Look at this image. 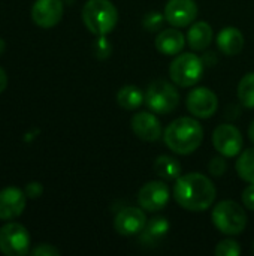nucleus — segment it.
I'll return each instance as SVG.
<instances>
[{
	"label": "nucleus",
	"instance_id": "obj_10",
	"mask_svg": "<svg viewBox=\"0 0 254 256\" xmlns=\"http://www.w3.org/2000/svg\"><path fill=\"white\" fill-rule=\"evenodd\" d=\"M186 105H187V110L195 117L210 118L214 116V112L219 108V99L213 90L207 87H198L189 93Z\"/></svg>",
	"mask_w": 254,
	"mask_h": 256
},
{
	"label": "nucleus",
	"instance_id": "obj_30",
	"mask_svg": "<svg viewBox=\"0 0 254 256\" xmlns=\"http://www.w3.org/2000/svg\"><path fill=\"white\" fill-rule=\"evenodd\" d=\"M40 194H42V186L39 183H36V182L28 183V186L25 189V195L28 198H37V196H40Z\"/></svg>",
	"mask_w": 254,
	"mask_h": 256
},
{
	"label": "nucleus",
	"instance_id": "obj_14",
	"mask_svg": "<svg viewBox=\"0 0 254 256\" xmlns=\"http://www.w3.org/2000/svg\"><path fill=\"white\" fill-rule=\"evenodd\" d=\"M25 192L18 188H4L0 190V219L12 220L22 214L25 208Z\"/></svg>",
	"mask_w": 254,
	"mask_h": 256
},
{
	"label": "nucleus",
	"instance_id": "obj_4",
	"mask_svg": "<svg viewBox=\"0 0 254 256\" xmlns=\"http://www.w3.org/2000/svg\"><path fill=\"white\" fill-rule=\"evenodd\" d=\"M214 226L226 236H238L247 226V214L235 201H220L213 210Z\"/></svg>",
	"mask_w": 254,
	"mask_h": 256
},
{
	"label": "nucleus",
	"instance_id": "obj_7",
	"mask_svg": "<svg viewBox=\"0 0 254 256\" xmlns=\"http://www.w3.org/2000/svg\"><path fill=\"white\" fill-rule=\"evenodd\" d=\"M0 252L6 256H24L30 252L28 231L16 222L0 228Z\"/></svg>",
	"mask_w": 254,
	"mask_h": 256
},
{
	"label": "nucleus",
	"instance_id": "obj_24",
	"mask_svg": "<svg viewBox=\"0 0 254 256\" xmlns=\"http://www.w3.org/2000/svg\"><path fill=\"white\" fill-rule=\"evenodd\" d=\"M241 254V246L235 240H223L216 248V255L219 256H238Z\"/></svg>",
	"mask_w": 254,
	"mask_h": 256
},
{
	"label": "nucleus",
	"instance_id": "obj_19",
	"mask_svg": "<svg viewBox=\"0 0 254 256\" xmlns=\"http://www.w3.org/2000/svg\"><path fill=\"white\" fill-rule=\"evenodd\" d=\"M213 38H214L213 27H211L208 22H205V21L195 22V24L189 28V33H187L189 45H190L195 51H202V50L208 48L210 44L213 42Z\"/></svg>",
	"mask_w": 254,
	"mask_h": 256
},
{
	"label": "nucleus",
	"instance_id": "obj_28",
	"mask_svg": "<svg viewBox=\"0 0 254 256\" xmlns=\"http://www.w3.org/2000/svg\"><path fill=\"white\" fill-rule=\"evenodd\" d=\"M31 255L57 256V255H60V252H58L54 246H51V244H40V246H37L36 249H33V250H31Z\"/></svg>",
	"mask_w": 254,
	"mask_h": 256
},
{
	"label": "nucleus",
	"instance_id": "obj_33",
	"mask_svg": "<svg viewBox=\"0 0 254 256\" xmlns=\"http://www.w3.org/2000/svg\"><path fill=\"white\" fill-rule=\"evenodd\" d=\"M4 48H6V44H4V40H3V39L0 38V54H1L3 51H4Z\"/></svg>",
	"mask_w": 254,
	"mask_h": 256
},
{
	"label": "nucleus",
	"instance_id": "obj_20",
	"mask_svg": "<svg viewBox=\"0 0 254 256\" xmlns=\"http://www.w3.org/2000/svg\"><path fill=\"white\" fill-rule=\"evenodd\" d=\"M154 171L165 182H174L181 177V165L175 158L168 154H162L154 160Z\"/></svg>",
	"mask_w": 254,
	"mask_h": 256
},
{
	"label": "nucleus",
	"instance_id": "obj_16",
	"mask_svg": "<svg viewBox=\"0 0 254 256\" xmlns=\"http://www.w3.org/2000/svg\"><path fill=\"white\" fill-rule=\"evenodd\" d=\"M184 45V34L177 28H165L156 38V48L165 56H175L181 52Z\"/></svg>",
	"mask_w": 254,
	"mask_h": 256
},
{
	"label": "nucleus",
	"instance_id": "obj_18",
	"mask_svg": "<svg viewBox=\"0 0 254 256\" xmlns=\"http://www.w3.org/2000/svg\"><path fill=\"white\" fill-rule=\"evenodd\" d=\"M171 225L165 218H153L147 220V225L141 231V243L145 246H153L157 244L169 231Z\"/></svg>",
	"mask_w": 254,
	"mask_h": 256
},
{
	"label": "nucleus",
	"instance_id": "obj_17",
	"mask_svg": "<svg viewBox=\"0 0 254 256\" xmlns=\"http://www.w3.org/2000/svg\"><path fill=\"white\" fill-rule=\"evenodd\" d=\"M217 45L222 52L235 56L241 52L244 46V36L237 27H225L217 36Z\"/></svg>",
	"mask_w": 254,
	"mask_h": 256
},
{
	"label": "nucleus",
	"instance_id": "obj_34",
	"mask_svg": "<svg viewBox=\"0 0 254 256\" xmlns=\"http://www.w3.org/2000/svg\"><path fill=\"white\" fill-rule=\"evenodd\" d=\"M252 250H253V254H254V243H253V248H252Z\"/></svg>",
	"mask_w": 254,
	"mask_h": 256
},
{
	"label": "nucleus",
	"instance_id": "obj_3",
	"mask_svg": "<svg viewBox=\"0 0 254 256\" xmlns=\"http://www.w3.org/2000/svg\"><path fill=\"white\" fill-rule=\"evenodd\" d=\"M82 21L93 34L106 36L118 22V10L109 0H88L82 8Z\"/></svg>",
	"mask_w": 254,
	"mask_h": 256
},
{
	"label": "nucleus",
	"instance_id": "obj_11",
	"mask_svg": "<svg viewBox=\"0 0 254 256\" xmlns=\"http://www.w3.org/2000/svg\"><path fill=\"white\" fill-rule=\"evenodd\" d=\"M198 16L195 0H169L165 6V18L174 27H187Z\"/></svg>",
	"mask_w": 254,
	"mask_h": 256
},
{
	"label": "nucleus",
	"instance_id": "obj_26",
	"mask_svg": "<svg viewBox=\"0 0 254 256\" xmlns=\"http://www.w3.org/2000/svg\"><path fill=\"white\" fill-rule=\"evenodd\" d=\"M93 50H94V54L96 57L99 58H106L111 56V51H112V46L109 44V40L105 38V36H97L94 45H93Z\"/></svg>",
	"mask_w": 254,
	"mask_h": 256
},
{
	"label": "nucleus",
	"instance_id": "obj_22",
	"mask_svg": "<svg viewBox=\"0 0 254 256\" xmlns=\"http://www.w3.org/2000/svg\"><path fill=\"white\" fill-rule=\"evenodd\" d=\"M237 172L244 182L250 184L254 183V148H247L240 154L237 160Z\"/></svg>",
	"mask_w": 254,
	"mask_h": 256
},
{
	"label": "nucleus",
	"instance_id": "obj_12",
	"mask_svg": "<svg viewBox=\"0 0 254 256\" xmlns=\"http://www.w3.org/2000/svg\"><path fill=\"white\" fill-rule=\"evenodd\" d=\"M63 10L61 0H36L31 8V20L42 28H51L61 21Z\"/></svg>",
	"mask_w": 254,
	"mask_h": 256
},
{
	"label": "nucleus",
	"instance_id": "obj_27",
	"mask_svg": "<svg viewBox=\"0 0 254 256\" xmlns=\"http://www.w3.org/2000/svg\"><path fill=\"white\" fill-rule=\"evenodd\" d=\"M226 160L223 158H213L210 160V165H208V171L214 176V177H220L225 174L226 171Z\"/></svg>",
	"mask_w": 254,
	"mask_h": 256
},
{
	"label": "nucleus",
	"instance_id": "obj_29",
	"mask_svg": "<svg viewBox=\"0 0 254 256\" xmlns=\"http://www.w3.org/2000/svg\"><path fill=\"white\" fill-rule=\"evenodd\" d=\"M243 202L249 210L254 212V183L246 188V190L243 192Z\"/></svg>",
	"mask_w": 254,
	"mask_h": 256
},
{
	"label": "nucleus",
	"instance_id": "obj_15",
	"mask_svg": "<svg viewBox=\"0 0 254 256\" xmlns=\"http://www.w3.org/2000/svg\"><path fill=\"white\" fill-rule=\"evenodd\" d=\"M132 130L139 140L147 142H154L162 136L160 122L153 112H136L132 117Z\"/></svg>",
	"mask_w": 254,
	"mask_h": 256
},
{
	"label": "nucleus",
	"instance_id": "obj_1",
	"mask_svg": "<svg viewBox=\"0 0 254 256\" xmlns=\"http://www.w3.org/2000/svg\"><path fill=\"white\" fill-rule=\"evenodd\" d=\"M216 186L204 174L192 172L175 180L174 198L189 212H205L216 201Z\"/></svg>",
	"mask_w": 254,
	"mask_h": 256
},
{
	"label": "nucleus",
	"instance_id": "obj_2",
	"mask_svg": "<svg viewBox=\"0 0 254 256\" xmlns=\"http://www.w3.org/2000/svg\"><path fill=\"white\" fill-rule=\"evenodd\" d=\"M163 140L174 153L190 154L201 147L204 141V129L198 120L192 117H180L165 129Z\"/></svg>",
	"mask_w": 254,
	"mask_h": 256
},
{
	"label": "nucleus",
	"instance_id": "obj_9",
	"mask_svg": "<svg viewBox=\"0 0 254 256\" xmlns=\"http://www.w3.org/2000/svg\"><path fill=\"white\" fill-rule=\"evenodd\" d=\"M169 188L162 180L148 182L144 184L138 194V202L145 212H159L165 208L169 202Z\"/></svg>",
	"mask_w": 254,
	"mask_h": 256
},
{
	"label": "nucleus",
	"instance_id": "obj_32",
	"mask_svg": "<svg viewBox=\"0 0 254 256\" xmlns=\"http://www.w3.org/2000/svg\"><path fill=\"white\" fill-rule=\"evenodd\" d=\"M249 136H250V140H252V142L254 144V122L250 124V129H249Z\"/></svg>",
	"mask_w": 254,
	"mask_h": 256
},
{
	"label": "nucleus",
	"instance_id": "obj_21",
	"mask_svg": "<svg viewBox=\"0 0 254 256\" xmlns=\"http://www.w3.org/2000/svg\"><path fill=\"white\" fill-rule=\"evenodd\" d=\"M117 102L121 108L133 111L138 110L144 102H145V96L141 92L139 87L136 86H124L118 90L117 93Z\"/></svg>",
	"mask_w": 254,
	"mask_h": 256
},
{
	"label": "nucleus",
	"instance_id": "obj_23",
	"mask_svg": "<svg viewBox=\"0 0 254 256\" xmlns=\"http://www.w3.org/2000/svg\"><path fill=\"white\" fill-rule=\"evenodd\" d=\"M238 99L244 106L254 108V72L247 74L240 81V84H238Z\"/></svg>",
	"mask_w": 254,
	"mask_h": 256
},
{
	"label": "nucleus",
	"instance_id": "obj_25",
	"mask_svg": "<svg viewBox=\"0 0 254 256\" xmlns=\"http://www.w3.org/2000/svg\"><path fill=\"white\" fill-rule=\"evenodd\" d=\"M165 14H159V12H150L144 16L142 20V26L144 28H147L148 32H156V30H160L162 26H163V21H165Z\"/></svg>",
	"mask_w": 254,
	"mask_h": 256
},
{
	"label": "nucleus",
	"instance_id": "obj_31",
	"mask_svg": "<svg viewBox=\"0 0 254 256\" xmlns=\"http://www.w3.org/2000/svg\"><path fill=\"white\" fill-rule=\"evenodd\" d=\"M6 87H7V75H6L4 69L0 68V93L4 92Z\"/></svg>",
	"mask_w": 254,
	"mask_h": 256
},
{
	"label": "nucleus",
	"instance_id": "obj_5",
	"mask_svg": "<svg viewBox=\"0 0 254 256\" xmlns=\"http://www.w3.org/2000/svg\"><path fill=\"white\" fill-rule=\"evenodd\" d=\"M145 104L153 112L168 114V112H172L178 106L180 93L174 84L165 80H156L147 88Z\"/></svg>",
	"mask_w": 254,
	"mask_h": 256
},
{
	"label": "nucleus",
	"instance_id": "obj_8",
	"mask_svg": "<svg viewBox=\"0 0 254 256\" xmlns=\"http://www.w3.org/2000/svg\"><path fill=\"white\" fill-rule=\"evenodd\" d=\"M214 148L225 158H234L241 153L243 148V135L234 124L223 123L216 128L213 132Z\"/></svg>",
	"mask_w": 254,
	"mask_h": 256
},
{
	"label": "nucleus",
	"instance_id": "obj_6",
	"mask_svg": "<svg viewBox=\"0 0 254 256\" xmlns=\"http://www.w3.org/2000/svg\"><path fill=\"white\" fill-rule=\"evenodd\" d=\"M204 74V60L193 52L180 54L169 66L171 80L180 87L195 86Z\"/></svg>",
	"mask_w": 254,
	"mask_h": 256
},
{
	"label": "nucleus",
	"instance_id": "obj_13",
	"mask_svg": "<svg viewBox=\"0 0 254 256\" xmlns=\"http://www.w3.org/2000/svg\"><path fill=\"white\" fill-rule=\"evenodd\" d=\"M147 225V218L142 208L126 207L123 208L114 220L115 231L121 236H136L141 234L144 226Z\"/></svg>",
	"mask_w": 254,
	"mask_h": 256
}]
</instances>
